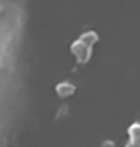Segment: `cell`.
<instances>
[{
	"mask_svg": "<svg viewBox=\"0 0 140 147\" xmlns=\"http://www.w3.org/2000/svg\"><path fill=\"white\" fill-rule=\"evenodd\" d=\"M130 142L127 147H140V123H133L129 128Z\"/></svg>",
	"mask_w": 140,
	"mask_h": 147,
	"instance_id": "obj_1",
	"label": "cell"
}]
</instances>
